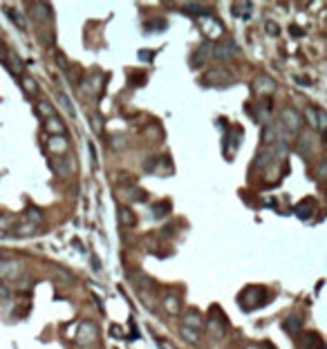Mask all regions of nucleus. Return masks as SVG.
Returning <instances> with one entry per match:
<instances>
[{
    "instance_id": "nucleus-17",
    "label": "nucleus",
    "mask_w": 327,
    "mask_h": 349,
    "mask_svg": "<svg viewBox=\"0 0 327 349\" xmlns=\"http://www.w3.org/2000/svg\"><path fill=\"white\" fill-rule=\"evenodd\" d=\"M67 148H70V141H67V137H47V150L52 153L54 157L56 155H65Z\"/></svg>"
},
{
    "instance_id": "nucleus-9",
    "label": "nucleus",
    "mask_w": 327,
    "mask_h": 349,
    "mask_svg": "<svg viewBox=\"0 0 327 349\" xmlns=\"http://www.w3.org/2000/svg\"><path fill=\"white\" fill-rule=\"evenodd\" d=\"M204 327L206 331L213 336V338H222L224 331H227V320H224V313L220 311L215 316H211L208 320H204Z\"/></svg>"
},
{
    "instance_id": "nucleus-3",
    "label": "nucleus",
    "mask_w": 327,
    "mask_h": 349,
    "mask_svg": "<svg viewBox=\"0 0 327 349\" xmlns=\"http://www.w3.org/2000/svg\"><path fill=\"white\" fill-rule=\"evenodd\" d=\"M204 85H213V88H229L231 83H233V74H229L227 70H222V67H213V70H208L204 76H202V81Z\"/></svg>"
},
{
    "instance_id": "nucleus-43",
    "label": "nucleus",
    "mask_w": 327,
    "mask_h": 349,
    "mask_svg": "<svg viewBox=\"0 0 327 349\" xmlns=\"http://www.w3.org/2000/svg\"><path fill=\"white\" fill-rule=\"evenodd\" d=\"M11 224H14V217H11V215H3V213H0V233H3V230H7Z\"/></svg>"
},
{
    "instance_id": "nucleus-7",
    "label": "nucleus",
    "mask_w": 327,
    "mask_h": 349,
    "mask_svg": "<svg viewBox=\"0 0 327 349\" xmlns=\"http://www.w3.org/2000/svg\"><path fill=\"white\" fill-rule=\"evenodd\" d=\"M316 211H318V204H316V199H314V197H305V199H301V201H298V204L294 206L296 217H298V219H305V222L316 215Z\"/></svg>"
},
{
    "instance_id": "nucleus-29",
    "label": "nucleus",
    "mask_w": 327,
    "mask_h": 349,
    "mask_svg": "<svg viewBox=\"0 0 327 349\" xmlns=\"http://www.w3.org/2000/svg\"><path fill=\"white\" fill-rule=\"evenodd\" d=\"M25 217H27V222H30V224H34V226H41V224H43V213H41V208L30 206V208L25 211Z\"/></svg>"
},
{
    "instance_id": "nucleus-33",
    "label": "nucleus",
    "mask_w": 327,
    "mask_h": 349,
    "mask_svg": "<svg viewBox=\"0 0 327 349\" xmlns=\"http://www.w3.org/2000/svg\"><path fill=\"white\" fill-rule=\"evenodd\" d=\"M182 338L190 345H200V331L195 329H188V327H182Z\"/></svg>"
},
{
    "instance_id": "nucleus-25",
    "label": "nucleus",
    "mask_w": 327,
    "mask_h": 349,
    "mask_svg": "<svg viewBox=\"0 0 327 349\" xmlns=\"http://www.w3.org/2000/svg\"><path fill=\"white\" fill-rule=\"evenodd\" d=\"M182 11H186L188 16H211V9H208L206 5H200V3H184Z\"/></svg>"
},
{
    "instance_id": "nucleus-5",
    "label": "nucleus",
    "mask_w": 327,
    "mask_h": 349,
    "mask_svg": "<svg viewBox=\"0 0 327 349\" xmlns=\"http://www.w3.org/2000/svg\"><path fill=\"white\" fill-rule=\"evenodd\" d=\"M49 166H52V170L56 172V174H61V177H70L72 172H74V168H76V164H74V159H72L70 155H56L52 161H49Z\"/></svg>"
},
{
    "instance_id": "nucleus-39",
    "label": "nucleus",
    "mask_w": 327,
    "mask_h": 349,
    "mask_svg": "<svg viewBox=\"0 0 327 349\" xmlns=\"http://www.w3.org/2000/svg\"><path fill=\"white\" fill-rule=\"evenodd\" d=\"M126 195L130 197V201H144L146 199V193L142 188H126Z\"/></svg>"
},
{
    "instance_id": "nucleus-16",
    "label": "nucleus",
    "mask_w": 327,
    "mask_h": 349,
    "mask_svg": "<svg viewBox=\"0 0 327 349\" xmlns=\"http://www.w3.org/2000/svg\"><path fill=\"white\" fill-rule=\"evenodd\" d=\"M43 128L49 137H63L65 134V123L61 117H52V119H45L43 121Z\"/></svg>"
},
{
    "instance_id": "nucleus-46",
    "label": "nucleus",
    "mask_w": 327,
    "mask_h": 349,
    "mask_svg": "<svg viewBox=\"0 0 327 349\" xmlns=\"http://www.w3.org/2000/svg\"><path fill=\"white\" fill-rule=\"evenodd\" d=\"M5 59H7V45L0 41V61H5Z\"/></svg>"
},
{
    "instance_id": "nucleus-14",
    "label": "nucleus",
    "mask_w": 327,
    "mask_h": 349,
    "mask_svg": "<svg viewBox=\"0 0 327 349\" xmlns=\"http://www.w3.org/2000/svg\"><path fill=\"white\" fill-rule=\"evenodd\" d=\"M128 278L132 280V284L137 286L142 294H146V289H148V291L155 289V280L150 278V275H146L144 271H128Z\"/></svg>"
},
{
    "instance_id": "nucleus-52",
    "label": "nucleus",
    "mask_w": 327,
    "mask_h": 349,
    "mask_svg": "<svg viewBox=\"0 0 327 349\" xmlns=\"http://www.w3.org/2000/svg\"><path fill=\"white\" fill-rule=\"evenodd\" d=\"M92 269H94V271H101V264H99V260H97V257H94V260H92Z\"/></svg>"
},
{
    "instance_id": "nucleus-4",
    "label": "nucleus",
    "mask_w": 327,
    "mask_h": 349,
    "mask_svg": "<svg viewBox=\"0 0 327 349\" xmlns=\"http://www.w3.org/2000/svg\"><path fill=\"white\" fill-rule=\"evenodd\" d=\"M76 342L81 347H90V345H94L99 338V329H97V325L94 323H90V320H86V323H81L76 327Z\"/></svg>"
},
{
    "instance_id": "nucleus-51",
    "label": "nucleus",
    "mask_w": 327,
    "mask_h": 349,
    "mask_svg": "<svg viewBox=\"0 0 327 349\" xmlns=\"http://www.w3.org/2000/svg\"><path fill=\"white\" fill-rule=\"evenodd\" d=\"M3 298H5V300H7V298H9V291H7V289H3V286H0V300H3Z\"/></svg>"
},
{
    "instance_id": "nucleus-32",
    "label": "nucleus",
    "mask_w": 327,
    "mask_h": 349,
    "mask_svg": "<svg viewBox=\"0 0 327 349\" xmlns=\"http://www.w3.org/2000/svg\"><path fill=\"white\" fill-rule=\"evenodd\" d=\"M168 213H171V201H157L153 206V215L157 219H161L164 215H168Z\"/></svg>"
},
{
    "instance_id": "nucleus-15",
    "label": "nucleus",
    "mask_w": 327,
    "mask_h": 349,
    "mask_svg": "<svg viewBox=\"0 0 327 349\" xmlns=\"http://www.w3.org/2000/svg\"><path fill=\"white\" fill-rule=\"evenodd\" d=\"M182 318H184L182 327H188V329H195V331H202V327H204V320H206L200 311H197V309H188Z\"/></svg>"
},
{
    "instance_id": "nucleus-30",
    "label": "nucleus",
    "mask_w": 327,
    "mask_h": 349,
    "mask_svg": "<svg viewBox=\"0 0 327 349\" xmlns=\"http://www.w3.org/2000/svg\"><path fill=\"white\" fill-rule=\"evenodd\" d=\"M36 230H38V226H34V224H30V222H22V224L16 226L14 233L18 235V238H30V235H36Z\"/></svg>"
},
{
    "instance_id": "nucleus-19",
    "label": "nucleus",
    "mask_w": 327,
    "mask_h": 349,
    "mask_svg": "<svg viewBox=\"0 0 327 349\" xmlns=\"http://www.w3.org/2000/svg\"><path fill=\"white\" fill-rule=\"evenodd\" d=\"M117 219H119V224L123 228H132L134 224H137V217H134V213L128 206H119V208H117Z\"/></svg>"
},
{
    "instance_id": "nucleus-37",
    "label": "nucleus",
    "mask_w": 327,
    "mask_h": 349,
    "mask_svg": "<svg viewBox=\"0 0 327 349\" xmlns=\"http://www.w3.org/2000/svg\"><path fill=\"white\" fill-rule=\"evenodd\" d=\"M7 59H9V70H11V74H18L20 72V67H22V61L18 59V54L16 52H7Z\"/></svg>"
},
{
    "instance_id": "nucleus-22",
    "label": "nucleus",
    "mask_w": 327,
    "mask_h": 349,
    "mask_svg": "<svg viewBox=\"0 0 327 349\" xmlns=\"http://www.w3.org/2000/svg\"><path fill=\"white\" fill-rule=\"evenodd\" d=\"M269 119H271V103L269 101H262V103H256V121L267 126Z\"/></svg>"
},
{
    "instance_id": "nucleus-8",
    "label": "nucleus",
    "mask_w": 327,
    "mask_h": 349,
    "mask_svg": "<svg viewBox=\"0 0 327 349\" xmlns=\"http://www.w3.org/2000/svg\"><path fill=\"white\" fill-rule=\"evenodd\" d=\"M30 16L34 22H38V25H43V22H49L54 18L52 14V7H49L47 3H32L30 5Z\"/></svg>"
},
{
    "instance_id": "nucleus-35",
    "label": "nucleus",
    "mask_w": 327,
    "mask_h": 349,
    "mask_svg": "<svg viewBox=\"0 0 327 349\" xmlns=\"http://www.w3.org/2000/svg\"><path fill=\"white\" fill-rule=\"evenodd\" d=\"M316 119H318V108L316 105H307L305 108V119L303 121H307L312 128H316Z\"/></svg>"
},
{
    "instance_id": "nucleus-28",
    "label": "nucleus",
    "mask_w": 327,
    "mask_h": 349,
    "mask_svg": "<svg viewBox=\"0 0 327 349\" xmlns=\"http://www.w3.org/2000/svg\"><path fill=\"white\" fill-rule=\"evenodd\" d=\"M38 114L43 117V119H52V117H59V112L49 101H38Z\"/></svg>"
},
{
    "instance_id": "nucleus-31",
    "label": "nucleus",
    "mask_w": 327,
    "mask_h": 349,
    "mask_svg": "<svg viewBox=\"0 0 327 349\" xmlns=\"http://www.w3.org/2000/svg\"><path fill=\"white\" fill-rule=\"evenodd\" d=\"M59 101H61V105H63V110L67 112L70 117H76V110H74V105H72V101L70 97L63 92V90H59Z\"/></svg>"
},
{
    "instance_id": "nucleus-45",
    "label": "nucleus",
    "mask_w": 327,
    "mask_h": 349,
    "mask_svg": "<svg viewBox=\"0 0 327 349\" xmlns=\"http://www.w3.org/2000/svg\"><path fill=\"white\" fill-rule=\"evenodd\" d=\"M289 34H291V36H296V38H303V36H305V32H303V30H301V27H298V25L289 27Z\"/></svg>"
},
{
    "instance_id": "nucleus-18",
    "label": "nucleus",
    "mask_w": 327,
    "mask_h": 349,
    "mask_svg": "<svg viewBox=\"0 0 327 349\" xmlns=\"http://www.w3.org/2000/svg\"><path fill=\"white\" fill-rule=\"evenodd\" d=\"M164 309H166L168 316H179L182 313V302H179V296L177 294H168L164 296Z\"/></svg>"
},
{
    "instance_id": "nucleus-24",
    "label": "nucleus",
    "mask_w": 327,
    "mask_h": 349,
    "mask_svg": "<svg viewBox=\"0 0 327 349\" xmlns=\"http://www.w3.org/2000/svg\"><path fill=\"white\" fill-rule=\"evenodd\" d=\"M276 148H262L260 155L256 157V168H267L271 161H276Z\"/></svg>"
},
{
    "instance_id": "nucleus-34",
    "label": "nucleus",
    "mask_w": 327,
    "mask_h": 349,
    "mask_svg": "<svg viewBox=\"0 0 327 349\" xmlns=\"http://www.w3.org/2000/svg\"><path fill=\"white\" fill-rule=\"evenodd\" d=\"M166 20H164V18H153V20H148V22H146V32H164V30H166Z\"/></svg>"
},
{
    "instance_id": "nucleus-23",
    "label": "nucleus",
    "mask_w": 327,
    "mask_h": 349,
    "mask_svg": "<svg viewBox=\"0 0 327 349\" xmlns=\"http://www.w3.org/2000/svg\"><path fill=\"white\" fill-rule=\"evenodd\" d=\"M208 54H211V45H208V43L200 45V47L193 52V56H190V67H200L208 59Z\"/></svg>"
},
{
    "instance_id": "nucleus-40",
    "label": "nucleus",
    "mask_w": 327,
    "mask_h": 349,
    "mask_svg": "<svg viewBox=\"0 0 327 349\" xmlns=\"http://www.w3.org/2000/svg\"><path fill=\"white\" fill-rule=\"evenodd\" d=\"M264 32H267L269 36H278V34H280L278 22H276V20H267V22H264Z\"/></svg>"
},
{
    "instance_id": "nucleus-54",
    "label": "nucleus",
    "mask_w": 327,
    "mask_h": 349,
    "mask_svg": "<svg viewBox=\"0 0 327 349\" xmlns=\"http://www.w3.org/2000/svg\"><path fill=\"white\" fill-rule=\"evenodd\" d=\"M244 349H260V345H253V342H251V345H247Z\"/></svg>"
},
{
    "instance_id": "nucleus-56",
    "label": "nucleus",
    "mask_w": 327,
    "mask_h": 349,
    "mask_svg": "<svg viewBox=\"0 0 327 349\" xmlns=\"http://www.w3.org/2000/svg\"><path fill=\"white\" fill-rule=\"evenodd\" d=\"M159 347H161V349H166V347H164V345H159Z\"/></svg>"
},
{
    "instance_id": "nucleus-36",
    "label": "nucleus",
    "mask_w": 327,
    "mask_h": 349,
    "mask_svg": "<svg viewBox=\"0 0 327 349\" xmlns=\"http://www.w3.org/2000/svg\"><path fill=\"white\" fill-rule=\"evenodd\" d=\"M110 148L112 150H123L128 146V137H123V134H115V137H110Z\"/></svg>"
},
{
    "instance_id": "nucleus-55",
    "label": "nucleus",
    "mask_w": 327,
    "mask_h": 349,
    "mask_svg": "<svg viewBox=\"0 0 327 349\" xmlns=\"http://www.w3.org/2000/svg\"><path fill=\"white\" fill-rule=\"evenodd\" d=\"M0 260H3V253H0Z\"/></svg>"
},
{
    "instance_id": "nucleus-12",
    "label": "nucleus",
    "mask_w": 327,
    "mask_h": 349,
    "mask_svg": "<svg viewBox=\"0 0 327 349\" xmlns=\"http://www.w3.org/2000/svg\"><path fill=\"white\" fill-rule=\"evenodd\" d=\"M298 349H325L323 338L316 334V331H309V334H301L298 336Z\"/></svg>"
},
{
    "instance_id": "nucleus-10",
    "label": "nucleus",
    "mask_w": 327,
    "mask_h": 349,
    "mask_svg": "<svg viewBox=\"0 0 327 349\" xmlns=\"http://www.w3.org/2000/svg\"><path fill=\"white\" fill-rule=\"evenodd\" d=\"M240 49H238V45H235L231 38H227V41H222V43H217L215 47H213V56L220 61H231V59H235V54H238Z\"/></svg>"
},
{
    "instance_id": "nucleus-1",
    "label": "nucleus",
    "mask_w": 327,
    "mask_h": 349,
    "mask_svg": "<svg viewBox=\"0 0 327 349\" xmlns=\"http://www.w3.org/2000/svg\"><path fill=\"white\" fill-rule=\"evenodd\" d=\"M238 302L244 311L260 309L269 302V291L264 289V286H247V289H242V294L238 296Z\"/></svg>"
},
{
    "instance_id": "nucleus-20",
    "label": "nucleus",
    "mask_w": 327,
    "mask_h": 349,
    "mask_svg": "<svg viewBox=\"0 0 327 349\" xmlns=\"http://www.w3.org/2000/svg\"><path fill=\"white\" fill-rule=\"evenodd\" d=\"M303 325H305L303 316H287L283 320V331H285V334H301Z\"/></svg>"
},
{
    "instance_id": "nucleus-44",
    "label": "nucleus",
    "mask_w": 327,
    "mask_h": 349,
    "mask_svg": "<svg viewBox=\"0 0 327 349\" xmlns=\"http://www.w3.org/2000/svg\"><path fill=\"white\" fill-rule=\"evenodd\" d=\"M271 134H276L274 130H271V126H264V132H262V143H269V141H271Z\"/></svg>"
},
{
    "instance_id": "nucleus-21",
    "label": "nucleus",
    "mask_w": 327,
    "mask_h": 349,
    "mask_svg": "<svg viewBox=\"0 0 327 349\" xmlns=\"http://www.w3.org/2000/svg\"><path fill=\"white\" fill-rule=\"evenodd\" d=\"M296 153L303 155V157L314 153V139L309 137V134H301V137L296 139Z\"/></svg>"
},
{
    "instance_id": "nucleus-13",
    "label": "nucleus",
    "mask_w": 327,
    "mask_h": 349,
    "mask_svg": "<svg viewBox=\"0 0 327 349\" xmlns=\"http://www.w3.org/2000/svg\"><path fill=\"white\" fill-rule=\"evenodd\" d=\"M202 30H204L206 38H211V41H215V38H220L224 34L222 22H220L217 18H213V16H204V20H202Z\"/></svg>"
},
{
    "instance_id": "nucleus-42",
    "label": "nucleus",
    "mask_w": 327,
    "mask_h": 349,
    "mask_svg": "<svg viewBox=\"0 0 327 349\" xmlns=\"http://www.w3.org/2000/svg\"><path fill=\"white\" fill-rule=\"evenodd\" d=\"M90 126H92L94 132H101V130H103V121H101V117H97V114L90 117Z\"/></svg>"
},
{
    "instance_id": "nucleus-26",
    "label": "nucleus",
    "mask_w": 327,
    "mask_h": 349,
    "mask_svg": "<svg viewBox=\"0 0 327 349\" xmlns=\"http://www.w3.org/2000/svg\"><path fill=\"white\" fill-rule=\"evenodd\" d=\"M20 85H22V90H25L27 97H32V99H36L38 94H41V88H38L36 78H32V76H22Z\"/></svg>"
},
{
    "instance_id": "nucleus-49",
    "label": "nucleus",
    "mask_w": 327,
    "mask_h": 349,
    "mask_svg": "<svg viewBox=\"0 0 327 349\" xmlns=\"http://www.w3.org/2000/svg\"><path fill=\"white\" fill-rule=\"evenodd\" d=\"M139 59H142V61H150V59H153V52H139Z\"/></svg>"
},
{
    "instance_id": "nucleus-6",
    "label": "nucleus",
    "mask_w": 327,
    "mask_h": 349,
    "mask_svg": "<svg viewBox=\"0 0 327 349\" xmlns=\"http://www.w3.org/2000/svg\"><path fill=\"white\" fill-rule=\"evenodd\" d=\"M22 275L20 260H0V280H18Z\"/></svg>"
},
{
    "instance_id": "nucleus-38",
    "label": "nucleus",
    "mask_w": 327,
    "mask_h": 349,
    "mask_svg": "<svg viewBox=\"0 0 327 349\" xmlns=\"http://www.w3.org/2000/svg\"><path fill=\"white\" fill-rule=\"evenodd\" d=\"M325 128H327V112L323 108H318V119H316V130L320 134H325Z\"/></svg>"
},
{
    "instance_id": "nucleus-53",
    "label": "nucleus",
    "mask_w": 327,
    "mask_h": 349,
    "mask_svg": "<svg viewBox=\"0 0 327 349\" xmlns=\"http://www.w3.org/2000/svg\"><path fill=\"white\" fill-rule=\"evenodd\" d=\"M260 349H276V347L271 345V342H262V345H260Z\"/></svg>"
},
{
    "instance_id": "nucleus-27",
    "label": "nucleus",
    "mask_w": 327,
    "mask_h": 349,
    "mask_svg": "<svg viewBox=\"0 0 327 349\" xmlns=\"http://www.w3.org/2000/svg\"><path fill=\"white\" fill-rule=\"evenodd\" d=\"M5 11H7V16L11 18V22L18 27V30H27V20H25V16H22L20 11H16L14 7H5Z\"/></svg>"
},
{
    "instance_id": "nucleus-48",
    "label": "nucleus",
    "mask_w": 327,
    "mask_h": 349,
    "mask_svg": "<svg viewBox=\"0 0 327 349\" xmlns=\"http://www.w3.org/2000/svg\"><path fill=\"white\" fill-rule=\"evenodd\" d=\"M43 41L47 43V45H52V41H54V38H52V32H45V34H43Z\"/></svg>"
},
{
    "instance_id": "nucleus-2",
    "label": "nucleus",
    "mask_w": 327,
    "mask_h": 349,
    "mask_svg": "<svg viewBox=\"0 0 327 349\" xmlns=\"http://www.w3.org/2000/svg\"><path fill=\"white\" fill-rule=\"evenodd\" d=\"M280 128L289 134H298L303 128V117L301 112H298L296 108H291V105H285L283 110H280Z\"/></svg>"
},
{
    "instance_id": "nucleus-47",
    "label": "nucleus",
    "mask_w": 327,
    "mask_h": 349,
    "mask_svg": "<svg viewBox=\"0 0 327 349\" xmlns=\"http://www.w3.org/2000/svg\"><path fill=\"white\" fill-rule=\"evenodd\" d=\"M296 81H298V85H312V81H309V78H305V76H296Z\"/></svg>"
},
{
    "instance_id": "nucleus-11",
    "label": "nucleus",
    "mask_w": 327,
    "mask_h": 349,
    "mask_svg": "<svg viewBox=\"0 0 327 349\" xmlns=\"http://www.w3.org/2000/svg\"><path fill=\"white\" fill-rule=\"evenodd\" d=\"M253 90H256V94H260V97H269V94L276 92V81L269 74H258L253 78Z\"/></svg>"
},
{
    "instance_id": "nucleus-50",
    "label": "nucleus",
    "mask_w": 327,
    "mask_h": 349,
    "mask_svg": "<svg viewBox=\"0 0 327 349\" xmlns=\"http://www.w3.org/2000/svg\"><path fill=\"white\" fill-rule=\"evenodd\" d=\"M325 170H327V166H325V161H323V164L318 166V172L316 174H318V177H325Z\"/></svg>"
},
{
    "instance_id": "nucleus-41",
    "label": "nucleus",
    "mask_w": 327,
    "mask_h": 349,
    "mask_svg": "<svg viewBox=\"0 0 327 349\" xmlns=\"http://www.w3.org/2000/svg\"><path fill=\"white\" fill-rule=\"evenodd\" d=\"M56 63H59V67H61V70H63V72H67V70H70V61H67V56H65L63 52H61V49H59V52H56Z\"/></svg>"
}]
</instances>
